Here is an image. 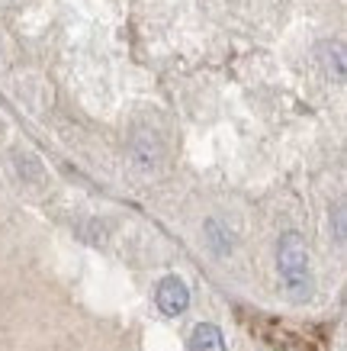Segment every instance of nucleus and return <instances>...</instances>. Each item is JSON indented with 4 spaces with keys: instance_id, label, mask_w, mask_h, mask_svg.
<instances>
[{
    "instance_id": "f257e3e1",
    "label": "nucleus",
    "mask_w": 347,
    "mask_h": 351,
    "mask_svg": "<svg viewBox=\"0 0 347 351\" xmlns=\"http://www.w3.org/2000/svg\"><path fill=\"white\" fill-rule=\"evenodd\" d=\"M277 258H280V277H283L286 287L293 290L296 297L309 293V252H305L303 235L286 232L283 239H280Z\"/></svg>"
},
{
    "instance_id": "f03ea898",
    "label": "nucleus",
    "mask_w": 347,
    "mask_h": 351,
    "mask_svg": "<svg viewBox=\"0 0 347 351\" xmlns=\"http://www.w3.org/2000/svg\"><path fill=\"white\" fill-rule=\"evenodd\" d=\"M155 300H158V309L164 313V316H180L183 309L190 306V290L187 284L180 280V277H164L158 284V293H155Z\"/></svg>"
},
{
    "instance_id": "7ed1b4c3",
    "label": "nucleus",
    "mask_w": 347,
    "mask_h": 351,
    "mask_svg": "<svg viewBox=\"0 0 347 351\" xmlns=\"http://www.w3.org/2000/svg\"><path fill=\"white\" fill-rule=\"evenodd\" d=\"M190 351H225V339L212 322H200L190 335Z\"/></svg>"
},
{
    "instance_id": "20e7f679",
    "label": "nucleus",
    "mask_w": 347,
    "mask_h": 351,
    "mask_svg": "<svg viewBox=\"0 0 347 351\" xmlns=\"http://www.w3.org/2000/svg\"><path fill=\"white\" fill-rule=\"evenodd\" d=\"M325 64H328V75H335V81L344 77V49L341 45H325Z\"/></svg>"
}]
</instances>
